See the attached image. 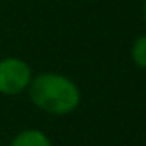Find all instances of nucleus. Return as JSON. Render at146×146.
Masks as SVG:
<instances>
[{
  "label": "nucleus",
  "instance_id": "1",
  "mask_svg": "<svg viewBox=\"0 0 146 146\" xmlns=\"http://www.w3.org/2000/svg\"><path fill=\"white\" fill-rule=\"evenodd\" d=\"M28 96L37 109L56 117H65L80 107L82 91L74 80L65 74L41 72L30 82Z\"/></svg>",
  "mask_w": 146,
  "mask_h": 146
},
{
  "label": "nucleus",
  "instance_id": "2",
  "mask_svg": "<svg viewBox=\"0 0 146 146\" xmlns=\"http://www.w3.org/2000/svg\"><path fill=\"white\" fill-rule=\"evenodd\" d=\"M33 78V70L28 61L17 56H7L0 59V94L17 96L28 91Z\"/></svg>",
  "mask_w": 146,
  "mask_h": 146
},
{
  "label": "nucleus",
  "instance_id": "3",
  "mask_svg": "<svg viewBox=\"0 0 146 146\" xmlns=\"http://www.w3.org/2000/svg\"><path fill=\"white\" fill-rule=\"evenodd\" d=\"M9 146H52V141L48 139V135L44 131L30 128L17 133Z\"/></svg>",
  "mask_w": 146,
  "mask_h": 146
},
{
  "label": "nucleus",
  "instance_id": "4",
  "mask_svg": "<svg viewBox=\"0 0 146 146\" xmlns=\"http://www.w3.org/2000/svg\"><path fill=\"white\" fill-rule=\"evenodd\" d=\"M131 59L139 68L146 70V33L139 35L131 44Z\"/></svg>",
  "mask_w": 146,
  "mask_h": 146
},
{
  "label": "nucleus",
  "instance_id": "5",
  "mask_svg": "<svg viewBox=\"0 0 146 146\" xmlns=\"http://www.w3.org/2000/svg\"><path fill=\"white\" fill-rule=\"evenodd\" d=\"M143 21H144V26H146V0L143 4Z\"/></svg>",
  "mask_w": 146,
  "mask_h": 146
}]
</instances>
